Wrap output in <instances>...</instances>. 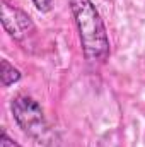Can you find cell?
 <instances>
[{
  "label": "cell",
  "instance_id": "obj_3",
  "mask_svg": "<svg viewBox=\"0 0 145 147\" xmlns=\"http://www.w3.org/2000/svg\"><path fill=\"white\" fill-rule=\"evenodd\" d=\"M0 9H2V26L12 39L24 41L34 33V22L24 10L17 9L7 0H0Z\"/></svg>",
  "mask_w": 145,
  "mask_h": 147
},
{
  "label": "cell",
  "instance_id": "obj_5",
  "mask_svg": "<svg viewBox=\"0 0 145 147\" xmlns=\"http://www.w3.org/2000/svg\"><path fill=\"white\" fill-rule=\"evenodd\" d=\"M34 7H36L39 12H50L51 10V5H53V0H33Z\"/></svg>",
  "mask_w": 145,
  "mask_h": 147
},
{
  "label": "cell",
  "instance_id": "obj_6",
  "mask_svg": "<svg viewBox=\"0 0 145 147\" xmlns=\"http://www.w3.org/2000/svg\"><path fill=\"white\" fill-rule=\"evenodd\" d=\"M0 147H21V146L14 139H10L5 130H2V134H0Z\"/></svg>",
  "mask_w": 145,
  "mask_h": 147
},
{
  "label": "cell",
  "instance_id": "obj_1",
  "mask_svg": "<svg viewBox=\"0 0 145 147\" xmlns=\"http://www.w3.org/2000/svg\"><path fill=\"white\" fill-rule=\"evenodd\" d=\"M75 19L84 55L92 63H103L109 57V38L106 26L91 0H68Z\"/></svg>",
  "mask_w": 145,
  "mask_h": 147
},
{
  "label": "cell",
  "instance_id": "obj_2",
  "mask_svg": "<svg viewBox=\"0 0 145 147\" xmlns=\"http://www.w3.org/2000/svg\"><path fill=\"white\" fill-rule=\"evenodd\" d=\"M10 111L19 128L38 144H43L44 147H60V137L55 130H51L36 99L24 94L15 96L10 103Z\"/></svg>",
  "mask_w": 145,
  "mask_h": 147
},
{
  "label": "cell",
  "instance_id": "obj_4",
  "mask_svg": "<svg viewBox=\"0 0 145 147\" xmlns=\"http://www.w3.org/2000/svg\"><path fill=\"white\" fill-rule=\"evenodd\" d=\"M0 65H2V70H0V79H2V84L5 86V87H9V86H12V84H15V82H19L21 80V77H22V74L19 72V69H15L14 65H10L9 63V60H2L0 62Z\"/></svg>",
  "mask_w": 145,
  "mask_h": 147
}]
</instances>
